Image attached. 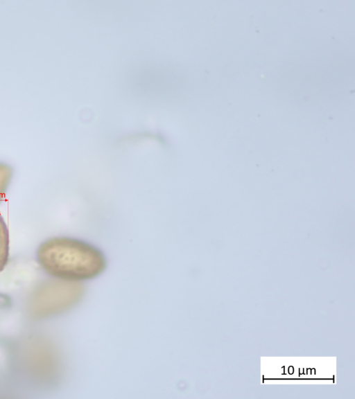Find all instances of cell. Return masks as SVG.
<instances>
[{
    "instance_id": "cell-1",
    "label": "cell",
    "mask_w": 355,
    "mask_h": 399,
    "mask_svg": "<svg viewBox=\"0 0 355 399\" xmlns=\"http://www.w3.org/2000/svg\"><path fill=\"white\" fill-rule=\"evenodd\" d=\"M36 257L46 273L69 281L95 278L107 267L106 258L98 248L69 237H53L44 240L38 247Z\"/></svg>"
},
{
    "instance_id": "cell-2",
    "label": "cell",
    "mask_w": 355,
    "mask_h": 399,
    "mask_svg": "<svg viewBox=\"0 0 355 399\" xmlns=\"http://www.w3.org/2000/svg\"><path fill=\"white\" fill-rule=\"evenodd\" d=\"M9 257V235L7 225L0 214V272L7 265Z\"/></svg>"
},
{
    "instance_id": "cell-3",
    "label": "cell",
    "mask_w": 355,
    "mask_h": 399,
    "mask_svg": "<svg viewBox=\"0 0 355 399\" xmlns=\"http://www.w3.org/2000/svg\"><path fill=\"white\" fill-rule=\"evenodd\" d=\"M13 175L12 167L0 161V202L3 200Z\"/></svg>"
}]
</instances>
